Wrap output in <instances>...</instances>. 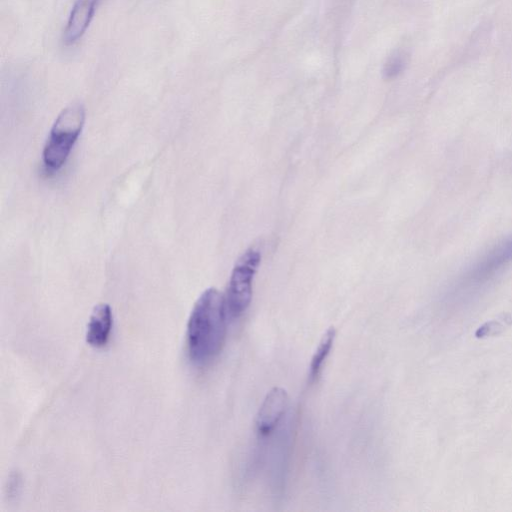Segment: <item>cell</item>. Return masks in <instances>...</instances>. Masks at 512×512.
Masks as SVG:
<instances>
[{
	"label": "cell",
	"mask_w": 512,
	"mask_h": 512,
	"mask_svg": "<svg viewBox=\"0 0 512 512\" xmlns=\"http://www.w3.org/2000/svg\"><path fill=\"white\" fill-rule=\"evenodd\" d=\"M289 396L281 387L272 388L265 396L256 415V431L260 437L269 436L288 409Z\"/></svg>",
	"instance_id": "5"
},
{
	"label": "cell",
	"mask_w": 512,
	"mask_h": 512,
	"mask_svg": "<svg viewBox=\"0 0 512 512\" xmlns=\"http://www.w3.org/2000/svg\"><path fill=\"white\" fill-rule=\"evenodd\" d=\"M101 0H76L63 31L66 46L76 44L87 31Z\"/></svg>",
	"instance_id": "6"
},
{
	"label": "cell",
	"mask_w": 512,
	"mask_h": 512,
	"mask_svg": "<svg viewBox=\"0 0 512 512\" xmlns=\"http://www.w3.org/2000/svg\"><path fill=\"white\" fill-rule=\"evenodd\" d=\"M405 66L403 55L397 53L391 56L384 65L383 74L386 79H393L398 76Z\"/></svg>",
	"instance_id": "9"
},
{
	"label": "cell",
	"mask_w": 512,
	"mask_h": 512,
	"mask_svg": "<svg viewBox=\"0 0 512 512\" xmlns=\"http://www.w3.org/2000/svg\"><path fill=\"white\" fill-rule=\"evenodd\" d=\"M227 318L224 295L216 288L206 289L195 302L187 323V353L194 364H207L220 353Z\"/></svg>",
	"instance_id": "1"
},
{
	"label": "cell",
	"mask_w": 512,
	"mask_h": 512,
	"mask_svg": "<svg viewBox=\"0 0 512 512\" xmlns=\"http://www.w3.org/2000/svg\"><path fill=\"white\" fill-rule=\"evenodd\" d=\"M336 337V330L330 327L322 336L310 362L309 381L314 382L320 375L323 366L333 347Z\"/></svg>",
	"instance_id": "8"
},
{
	"label": "cell",
	"mask_w": 512,
	"mask_h": 512,
	"mask_svg": "<svg viewBox=\"0 0 512 512\" xmlns=\"http://www.w3.org/2000/svg\"><path fill=\"white\" fill-rule=\"evenodd\" d=\"M112 325L111 307L107 303L96 305L87 325L86 342L96 348L104 347L109 341Z\"/></svg>",
	"instance_id": "7"
},
{
	"label": "cell",
	"mask_w": 512,
	"mask_h": 512,
	"mask_svg": "<svg viewBox=\"0 0 512 512\" xmlns=\"http://www.w3.org/2000/svg\"><path fill=\"white\" fill-rule=\"evenodd\" d=\"M85 122V108L76 102L65 107L55 119L42 152L44 166L59 170L67 161Z\"/></svg>",
	"instance_id": "2"
},
{
	"label": "cell",
	"mask_w": 512,
	"mask_h": 512,
	"mask_svg": "<svg viewBox=\"0 0 512 512\" xmlns=\"http://www.w3.org/2000/svg\"><path fill=\"white\" fill-rule=\"evenodd\" d=\"M261 262V253L250 247L236 261L224 295L228 317L238 318L252 300L253 280Z\"/></svg>",
	"instance_id": "4"
},
{
	"label": "cell",
	"mask_w": 512,
	"mask_h": 512,
	"mask_svg": "<svg viewBox=\"0 0 512 512\" xmlns=\"http://www.w3.org/2000/svg\"><path fill=\"white\" fill-rule=\"evenodd\" d=\"M510 261H512V237L495 246L468 268L448 292V299L455 301L470 297Z\"/></svg>",
	"instance_id": "3"
}]
</instances>
